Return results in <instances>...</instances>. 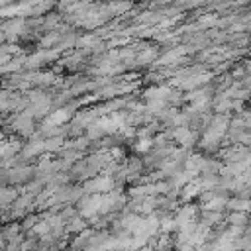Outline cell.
Wrapping results in <instances>:
<instances>
[{
	"instance_id": "8992f818",
	"label": "cell",
	"mask_w": 251,
	"mask_h": 251,
	"mask_svg": "<svg viewBox=\"0 0 251 251\" xmlns=\"http://www.w3.org/2000/svg\"><path fill=\"white\" fill-rule=\"evenodd\" d=\"M175 229H178L176 220H175V218H169V216H163V218H161V231H163V233H171V231H175Z\"/></svg>"
},
{
	"instance_id": "7a4b0ae2",
	"label": "cell",
	"mask_w": 251,
	"mask_h": 251,
	"mask_svg": "<svg viewBox=\"0 0 251 251\" xmlns=\"http://www.w3.org/2000/svg\"><path fill=\"white\" fill-rule=\"evenodd\" d=\"M222 220H224L222 212H214V210H204L202 216H200V224H204V226H208V227L218 226Z\"/></svg>"
},
{
	"instance_id": "52a82bcc",
	"label": "cell",
	"mask_w": 251,
	"mask_h": 251,
	"mask_svg": "<svg viewBox=\"0 0 251 251\" xmlns=\"http://www.w3.org/2000/svg\"><path fill=\"white\" fill-rule=\"evenodd\" d=\"M37 224H39V218L31 214V216H25V218H24V222H22L20 226H22V231H31Z\"/></svg>"
},
{
	"instance_id": "277c9868",
	"label": "cell",
	"mask_w": 251,
	"mask_h": 251,
	"mask_svg": "<svg viewBox=\"0 0 251 251\" xmlns=\"http://www.w3.org/2000/svg\"><path fill=\"white\" fill-rule=\"evenodd\" d=\"M227 208L231 212H251V200L247 198H233L227 202Z\"/></svg>"
},
{
	"instance_id": "6da1fadb",
	"label": "cell",
	"mask_w": 251,
	"mask_h": 251,
	"mask_svg": "<svg viewBox=\"0 0 251 251\" xmlns=\"http://www.w3.org/2000/svg\"><path fill=\"white\" fill-rule=\"evenodd\" d=\"M175 220H176V226H178V229H180V227H184V226L196 224V220H198V212H196L194 206H182V208L176 212Z\"/></svg>"
},
{
	"instance_id": "5b68a950",
	"label": "cell",
	"mask_w": 251,
	"mask_h": 251,
	"mask_svg": "<svg viewBox=\"0 0 251 251\" xmlns=\"http://www.w3.org/2000/svg\"><path fill=\"white\" fill-rule=\"evenodd\" d=\"M88 229V224H86V220L80 216H76V218H73L69 224H67V231H71V233H82V231H86Z\"/></svg>"
},
{
	"instance_id": "3957f363",
	"label": "cell",
	"mask_w": 251,
	"mask_h": 251,
	"mask_svg": "<svg viewBox=\"0 0 251 251\" xmlns=\"http://www.w3.org/2000/svg\"><path fill=\"white\" fill-rule=\"evenodd\" d=\"M227 224L229 226H237V227H247L251 224V218L247 216V212H231L227 216Z\"/></svg>"
}]
</instances>
